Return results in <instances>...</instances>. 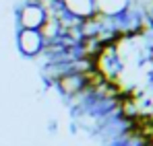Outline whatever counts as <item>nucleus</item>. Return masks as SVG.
Masks as SVG:
<instances>
[{
    "instance_id": "f257e3e1",
    "label": "nucleus",
    "mask_w": 153,
    "mask_h": 146,
    "mask_svg": "<svg viewBox=\"0 0 153 146\" xmlns=\"http://www.w3.org/2000/svg\"><path fill=\"white\" fill-rule=\"evenodd\" d=\"M93 70L100 74L103 80H112V82L120 80V76L124 72V64L118 56V49L114 45V41L102 45L97 56L93 58Z\"/></svg>"
},
{
    "instance_id": "f03ea898",
    "label": "nucleus",
    "mask_w": 153,
    "mask_h": 146,
    "mask_svg": "<svg viewBox=\"0 0 153 146\" xmlns=\"http://www.w3.org/2000/svg\"><path fill=\"white\" fill-rule=\"evenodd\" d=\"M87 72V70H85ZM85 72H79V70H68V72H64L52 87L62 95V97H66L68 101L71 99L79 97L85 89H87V76Z\"/></svg>"
},
{
    "instance_id": "7ed1b4c3",
    "label": "nucleus",
    "mask_w": 153,
    "mask_h": 146,
    "mask_svg": "<svg viewBox=\"0 0 153 146\" xmlns=\"http://www.w3.org/2000/svg\"><path fill=\"white\" fill-rule=\"evenodd\" d=\"M17 48L25 58H39L46 41L37 29H17Z\"/></svg>"
},
{
    "instance_id": "20e7f679",
    "label": "nucleus",
    "mask_w": 153,
    "mask_h": 146,
    "mask_svg": "<svg viewBox=\"0 0 153 146\" xmlns=\"http://www.w3.org/2000/svg\"><path fill=\"white\" fill-rule=\"evenodd\" d=\"M46 8L35 2H23L17 8V29H39L46 21Z\"/></svg>"
},
{
    "instance_id": "39448f33",
    "label": "nucleus",
    "mask_w": 153,
    "mask_h": 146,
    "mask_svg": "<svg viewBox=\"0 0 153 146\" xmlns=\"http://www.w3.org/2000/svg\"><path fill=\"white\" fill-rule=\"evenodd\" d=\"M62 10L76 21H85L95 15V0H60Z\"/></svg>"
},
{
    "instance_id": "423d86ee",
    "label": "nucleus",
    "mask_w": 153,
    "mask_h": 146,
    "mask_svg": "<svg viewBox=\"0 0 153 146\" xmlns=\"http://www.w3.org/2000/svg\"><path fill=\"white\" fill-rule=\"evenodd\" d=\"M130 0H95V12L105 19H118L128 8Z\"/></svg>"
}]
</instances>
